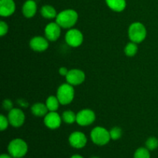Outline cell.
<instances>
[{
    "instance_id": "obj_5",
    "label": "cell",
    "mask_w": 158,
    "mask_h": 158,
    "mask_svg": "<svg viewBox=\"0 0 158 158\" xmlns=\"http://www.w3.org/2000/svg\"><path fill=\"white\" fill-rule=\"evenodd\" d=\"M57 98L60 104L67 105L73 101L74 98V89L69 83H63L57 90Z\"/></svg>"
},
{
    "instance_id": "obj_13",
    "label": "cell",
    "mask_w": 158,
    "mask_h": 158,
    "mask_svg": "<svg viewBox=\"0 0 158 158\" xmlns=\"http://www.w3.org/2000/svg\"><path fill=\"white\" fill-rule=\"evenodd\" d=\"M49 40L42 36H35L29 42L30 48L36 52H43L47 49L49 46Z\"/></svg>"
},
{
    "instance_id": "obj_9",
    "label": "cell",
    "mask_w": 158,
    "mask_h": 158,
    "mask_svg": "<svg viewBox=\"0 0 158 158\" xmlns=\"http://www.w3.org/2000/svg\"><path fill=\"white\" fill-rule=\"evenodd\" d=\"M85 73L80 69H73L69 70L67 75L66 76V81L72 86H77L83 83L85 80Z\"/></svg>"
},
{
    "instance_id": "obj_32",
    "label": "cell",
    "mask_w": 158,
    "mask_h": 158,
    "mask_svg": "<svg viewBox=\"0 0 158 158\" xmlns=\"http://www.w3.org/2000/svg\"><path fill=\"white\" fill-rule=\"evenodd\" d=\"M92 158H99V157H92Z\"/></svg>"
},
{
    "instance_id": "obj_3",
    "label": "cell",
    "mask_w": 158,
    "mask_h": 158,
    "mask_svg": "<svg viewBox=\"0 0 158 158\" xmlns=\"http://www.w3.org/2000/svg\"><path fill=\"white\" fill-rule=\"evenodd\" d=\"M147 30L141 23L136 22L130 26L128 29V36L130 40L135 43H140L145 40Z\"/></svg>"
},
{
    "instance_id": "obj_20",
    "label": "cell",
    "mask_w": 158,
    "mask_h": 158,
    "mask_svg": "<svg viewBox=\"0 0 158 158\" xmlns=\"http://www.w3.org/2000/svg\"><path fill=\"white\" fill-rule=\"evenodd\" d=\"M62 118L65 123L71 124L74 122H77V114H75V113L71 110H66L63 112Z\"/></svg>"
},
{
    "instance_id": "obj_2",
    "label": "cell",
    "mask_w": 158,
    "mask_h": 158,
    "mask_svg": "<svg viewBox=\"0 0 158 158\" xmlns=\"http://www.w3.org/2000/svg\"><path fill=\"white\" fill-rule=\"evenodd\" d=\"M8 151L14 158L23 157L28 151L27 143L23 139H14L9 143Z\"/></svg>"
},
{
    "instance_id": "obj_4",
    "label": "cell",
    "mask_w": 158,
    "mask_h": 158,
    "mask_svg": "<svg viewBox=\"0 0 158 158\" xmlns=\"http://www.w3.org/2000/svg\"><path fill=\"white\" fill-rule=\"evenodd\" d=\"M90 137L92 141L99 146H103L109 143L110 140V131L102 127H96L90 133Z\"/></svg>"
},
{
    "instance_id": "obj_24",
    "label": "cell",
    "mask_w": 158,
    "mask_h": 158,
    "mask_svg": "<svg viewBox=\"0 0 158 158\" xmlns=\"http://www.w3.org/2000/svg\"><path fill=\"white\" fill-rule=\"evenodd\" d=\"M110 138L112 140H119L122 136V130L120 127H115L110 131Z\"/></svg>"
},
{
    "instance_id": "obj_23",
    "label": "cell",
    "mask_w": 158,
    "mask_h": 158,
    "mask_svg": "<svg viewBox=\"0 0 158 158\" xmlns=\"http://www.w3.org/2000/svg\"><path fill=\"white\" fill-rule=\"evenodd\" d=\"M146 148L149 151H154L158 148V140L156 137H150L146 141Z\"/></svg>"
},
{
    "instance_id": "obj_28",
    "label": "cell",
    "mask_w": 158,
    "mask_h": 158,
    "mask_svg": "<svg viewBox=\"0 0 158 158\" xmlns=\"http://www.w3.org/2000/svg\"><path fill=\"white\" fill-rule=\"evenodd\" d=\"M68 72H69V70H68L67 68H66V67H61L60 69V70H59V73H60V75L65 76V77L67 75Z\"/></svg>"
},
{
    "instance_id": "obj_18",
    "label": "cell",
    "mask_w": 158,
    "mask_h": 158,
    "mask_svg": "<svg viewBox=\"0 0 158 158\" xmlns=\"http://www.w3.org/2000/svg\"><path fill=\"white\" fill-rule=\"evenodd\" d=\"M41 15L46 19H53L56 18L57 14L56 11L52 6L46 5L42 7L41 9Z\"/></svg>"
},
{
    "instance_id": "obj_22",
    "label": "cell",
    "mask_w": 158,
    "mask_h": 158,
    "mask_svg": "<svg viewBox=\"0 0 158 158\" xmlns=\"http://www.w3.org/2000/svg\"><path fill=\"white\" fill-rule=\"evenodd\" d=\"M134 158H151V154L147 148H140L135 151Z\"/></svg>"
},
{
    "instance_id": "obj_17",
    "label": "cell",
    "mask_w": 158,
    "mask_h": 158,
    "mask_svg": "<svg viewBox=\"0 0 158 158\" xmlns=\"http://www.w3.org/2000/svg\"><path fill=\"white\" fill-rule=\"evenodd\" d=\"M107 6L115 12H122L126 7V0H106Z\"/></svg>"
},
{
    "instance_id": "obj_12",
    "label": "cell",
    "mask_w": 158,
    "mask_h": 158,
    "mask_svg": "<svg viewBox=\"0 0 158 158\" xmlns=\"http://www.w3.org/2000/svg\"><path fill=\"white\" fill-rule=\"evenodd\" d=\"M61 117L56 111H50L44 117V123L48 128L52 130L57 129L61 125Z\"/></svg>"
},
{
    "instance_id": "obj_29",
    "label": "cell",
    "mask_w": 158,
    "mask_h": 158,
    "mask_svg": "<svg viewBox=\"0 0 158 158\" xmlns=\"http://www.w3.org/2000/svg\"><path fill=\"white\" fill-rule=\"evenodd\" d=\"M18 103H19V105H21L22 106H25V107H27L28 105H29V104H28L27 102L24 101V100H18Z\"/></svg>"
},
{
    "instance_id": "obj_14",
    "label": "cell",
    "mask_w": 158,
    "mask_h": 158,
    "mask_svg": "<svg viewBox=\"0 0 158 158\" xmlns=\"http://www.w3.org/2000/svg\"><path fill=\"white\" fill-rule=\"evenodd\" d=\"M15 10V5L13 0H1L0 1V15L7 17L12 15Z\"/></svg>"
},
{
    "instance_id": "obj_10",
    "label": "cell",
    "mask_w": 158,
    "mask_h": 158,
    "mask_svg": "<svg viewBox=\"0 0 158 158\" xmlns=\"http://www.w3.org/2000/svg\"><path fill=\"white\" fill-rule=\"evenodd\" d=\"M69 144L74 148L80 149L86 146L87 143V138L83 133L80 131H75L72 133L69 137Z\"/></svg>"
},
{
    "instance_id": "obj_26",
    "label": "cell",
    "mask_w": 158,
    "mask_h": 158,
    "mask_svg": "<svg viewBox=\"0 0 158 158\" xmlns=\"http://www.w3.org/2000/svg\"><path fill=\"white\" fill-rule=\"evenodd\" d=\"M8 30H9L8 25L3 21L0 22V35H1V36L6 35L8 32Z\"/></svg>"
},
{
    "instance_id": "obj_15",
    "label": "cell",
    "mask_w": 158,
    "mask_h": 158,
    "mask_svg": "<svg viewBox=\"0 0 158 158\" xmlns=\"http://www.w3.org/2000/svg\"><path fill=\"white\" fill-rule=\"evenodd\" d=\"M37 6L33 0H27L23 4V13L26 18H32L36 13Z\"/></svg>"
},
{
    "instance_id": "obj_27",
    "label": "cell",
    "mask_w": 158,
    "mask_h": 158,
    "mask_svg": "<svg viewBox=\"0 0 158 158\" xmlns=\"http://www.w3.org/2000/svg\"><path fill=\"white\" fill-rule=\"evenodd\" d=\"M2 106L6 110L10 111L11 110L13 109V104L10 100H5L2 103Z\"/></svg>"
},
{
    "instance_id": "obj_16",
    "label": "cell",
    "mask_w": 158,
    "mask_h": 158,
    "mask_svg": "<svg viewBox=\"0 0 158 158\" xmlns=\"http://www.w3.org/2000/svg\"><path fill=\"white\" fill-rule=\"evenodd\" d=\"M31 111H32V114L35 115V117H45L48 114L49 110H48L46 105L44 103H35L31 107Z\"/></svg>"
},
{
    "instance_id": "obj_19",
    "label": "cell",
    "mask_w": 158,
    "mask_h": 158,
    "mask_svg": "<svg viewBox=\"0 0 158 158\" xmlns=\"http://www.w3.org/2000/svg\"><path fill=\"white\" fill-rule=\"evenodd\" d=\"M60 103L58 98L55 96H49L46 102V105L49 112L50 111H56L58 110Z\"/></svg>"
},
{
    "instance_id": "obj_30",
    "label": "cell",
    "mask_w": 158,
    "mask_h": 158,
    "mask_svg": "<svg viewBox=\"0 0 158 158\" xmlns=\"http://www.w3.org/2000/svg\"><path fill=\"white\" fill-rule=\"evenodd\" d=\"M0 158H14L13 157H12V156L9 154V155H8V154H2L1 156H0Z\"/></svg>"
},
{
    "instance_id": "obj_21",
    "label": "cell",
    "mask_w": 158,
    "mask_h": 158,
    "mask_svg": "<svg viewBox=\"0 0 158 158\" xmlns=\"http://www.w3.org/2000/svg\"><path fill=\"white\" fill-rule=\"evenodd\" d=\"M124 52L127 56H134L137 52V43L131 42L129 43L124 48Z\"/></svg>"
},
{
    "instance_id": "obj_33",
    "label": "cell",
    "mask_w": 158,
    "mask_h": 158,
    "mask_svg": "<svg viewBox=\"0 0 158 158\" xmlns=\"http://www.w3.org/2000/svg\"><path fill=\"white\" fill-rule=\"evenodd\" d=\"M20 158H23V157H20Z\"/></svg>"
},
{
    "instance_id": "obj_8",
    "label": "cell",
    "mask_w": 158,
    "mask_h": 158,
    "mask_svg": "<svg viewBox=\"0 0 158 158\" xmlns=\"http://www.w3.org/2000/svg\"><path fill=\"white\" fill-rule=\"evenodd\" d=\"M25 114L22 110L18 108H13L11 110L8 115L9 124L12 125L14 127H19L24 123L25 122Z\"/></svg>"
},
{
    "instance_id": "obj_6",
    "label": "cell",
    "mask_w": 158,
    "mask_h": 158,
    "mask_svg": "<svg viewBox=\"0 0 158 158\" xmlns=\"http://www.w3.org/2000/svg\"><path fill=\"white\" fill-rule=\"evenodd\" d=\"M65 40L69 46L72 47H78L83 43V35L78 29H71L66 33Z\"/></svg>"
},
{
    "instance_id": "obj_25",
    "label": "cell",
    "mask_w": 158,
    "mask_h": 158,
    "mask_svg": "<svg viewBox=\"0 0 158 158\" xmlns=\"http://www.w3.org/2000/svg\"><path fill=\"white\" fill-rule=\"evenodd\" d=\"M9 119L6 118L4 115H0V130L2 131H5V130L7 129L8 126H9Z\"/></svg>"
},
{
    "instance_id": "obj_1",
    "label": "cell",
    "mask_w": 158,
    "mask_h": 158,
    "mask_svg": "<svg viewBox=\"0 0 158 158\" xmlns=\"http://www.w3.org/2000/svg\"><path fill=\"white\" fill-rule=\"evenodd\" d=\"M78 20V14L73 9H66L62 11L56 18V21L60 27L68 29L71 28L77 23Z\"/></svg>"
},
{
    "instance_id": "obj_7",
    "label": "cell",
    "mask_w": 158,
    "mask_h": 158,
    "mask_svg": "<svg viewBox=\"0 0 158 158\" xmlns=\"http://www.w3.org/2000/svg\"><path fill=\"white\" fill-rule=\"evenodd\" d=\"M96 115L89 109L82 110L77 114V123L80 126H89L95 121Z\"/></svg>"
},
{
    "instance_id": "obj_11",
    "label": "cell",
    "mask_w": 158,
    "mask_h": 158,
    "mask_svg": "<svg viewBox=\"0 0 158 158\" xmlns=\"http://www.w3.org/2000/svg\"><path fill=\"white\" fill-rule=\"evenodd\" d=\"M61 33V27L56 23H50L45 28V35L49 41L54 42L59 39Z\"/></svg>"
},
{
    "instance_id": "obj_31",
    "label": "cell",
    "mask_w": 158,
    "mask_h": 158,
    "mask_svg": "<svg viewBox=\"0 0 158 158\" xmlns=\"http://www.w3.org/2000/svg\"><path fill=\"white\" fill-rule=\"evenodd\" d=\"M70 158H83V157H82L81 155H79V154H74V155H73Z\"/></svg>"
}]
</instances>
